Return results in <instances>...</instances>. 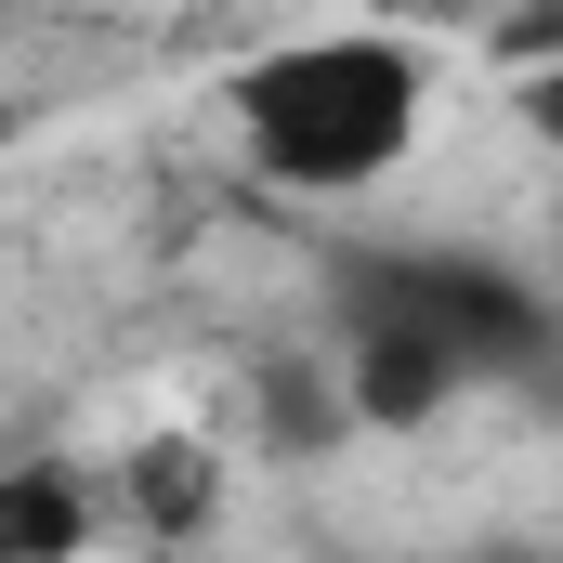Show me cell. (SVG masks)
Returning <instances> with one entry per match:
<instances>
[{"label":"cell","mask_w":563,"mask_h":563,"mask_svg":"<svg viewBox=\"0 0 563 563\" xmlns=\"http://www.w3.org/2000/svg\"><path fill=\"white\" fill-rule=\"evenodd\" d=\"M106 525V485L79 459H13L0 472V563H79Z\"/></svg>","instance_id":"obj_4"},{"label":"cell","mask_w":563,"mask_h":563,"mask_svg":"<svg viewBox=\"0 0 563 563\" xmlns=\"http://www.w3.org/2000/svg\"><path fill=\"white\" fill-rule=\"evenodd\" d=\"M328 314L341 328H407L472 380L498 394H563V301L485 250H341L328 263Z\"/></svg>","instance_id":"obj_2"},{"label":"cell","mask_w":563,"mask_h":563,"mask_svg":"<svg viewBox=\"0 0 563 563\" xmlns=\"http://www.w3.org/2000/svg\"><path fill=\"white\" fill-rule=\"evenodd\" d=\"M341 407L367 432H420L459 407V367L432 341H407V328H341Z\"/></svg>","instance_id":"obj_3"},{"label":"cell","mask_w":563,"mask_h":563,"mask_svg":"<svg viewBox=\"0 0 563 563\" xmlns=\"http://www.w3.org/2000/svg\"><path fill=\"white\" fill-rule=\"evenodd\" d=\"M223 106H236V144L276 197H367L420 157L432 66L394 26H314V40L250 53Z\"/></svg>","instance_id":"obj_1"},{"label":"cell","mask_w":563,"mask_h":563,"mask_svg":"<svg viewBox=\"0 0 563 563\" xmlns=\"http://www.w3.org/2000/svg\"><path fill=\"white\" fill-rule=\"evenodd\" d=\"M525 132L563 144V53H551V66H525Z\"/></svg>","instance_id":"obj_5"}]
</instances>
